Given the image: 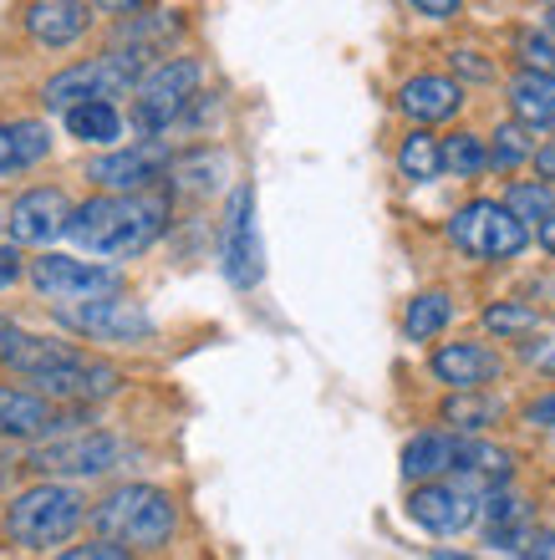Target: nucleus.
<instances>
[{
    "mask_svg": "<svg viewBox=\"0 0 555 560\" xmlns=\"http://www.w3.org/2000/svg\"><path fill=\"white\" fill-rule=\"evenodd\" d=\"M57 322L67 326V331H77V337H88V341H143L148 331H153V316H148L138 301H128L123 291L61 301Z\"/></svg>",
    "mask_w": 555,
    "mask_h": 560,
    "instance_id": "7",
    "label": "nucleus"
},
{
    "mask_svg": "<svg viewBox=\"0 0 555 560\" xmlns=\"http://www.w3.org/2000/svg\"><path fill=\"white\" fill-rule=\"evenodd\" d=\"M220 260H224L230 285H240V291L261 285V276H265V245H261V230H255V189H250V184H240V189L230 194Z\"/></svg>",
    "mask_w": 555,
    "mask_h": 560,
    "instance_id": "11",
    "label": "nucleus"
},
{
    "mask_svg": "<svg viewBox=\"0 0 555 560\" xmlns=\"http://www.w3.org/2000/svg\"><path fill=\"white\" fill-rule=\"evenodd\" d=\"M31 285L51 301H82V295H107L123 291V276L113 266H92V260H77V255H51L31 260Z\"/></svg>",
    "mask_w": 555,
    "mask_h": 560,
    "instance_id": "13",
    "label": "nucleus"
},
{
    "mask_svg": "<svg viewBox=\"0 0 555 560\" xmlns=\"http://www.w3.org/2000/svg\"><path fill=\"white\" fill-rule=\"evenodd\" d=\"M489 168V143L479 133H453L443 138V174L453 178H479Z\"/></svg>",
    "mask_w": 555,
    "mask_h": 560,
    "instance_id": "27",
    "label": "nucleus"
},
{
    "mask_svg": "<svg viewBox=\"0 0 555 560\" xmlns=\"http://www.w3.org/2000/svg\"><path fill=\"white\" fill-rule=\"evenodd\" d=\"M148 72V51H138V46H113V51H103V57H88L77 61V67H67V72L46 77V107L51 113H67V107L77 103H113V97H128L132 88H138V77Z\"/></svg>",
    "mask_w": 555,
    "mask_h": 560,
    "instance_id": "4",
    "label": "nucleus"
},
{
    "mask_svg": "<svg viewBox=\"0 0 555 560\" xmlns=\"http://www.w3.org/2000/svg\"><path fill=\"white\" fill-rule=\"evenodd\" d=\"M510 113L535 133H555V72L520 67L510 77Z\"/></svg>",
    "mask_w": 555,
    "mask_h": 560,
    "instance_id": "20",
    "label": "nucleus"
},
{
    "mask_svg": "<svg viewBox=\"0 0 555 560\" xmlns=\"http://www.w3.org/2000/svg\"><path fill=\"white\" fill-rule=\"evenodd\" d=\"M67 418L57 413V402L36 393V387H5L0 383V439H46L57 433Z\"/></svg>",
    "mask_w": 555,
    "mask_h": 560,
    "instance_id": "16",
    "label": "nucleus"
},
{
    "mask_svg": "<svg viewBox=\"0 0 555 560\" xmlns=\"http://www.w3.org/2000/svg\"><path fill=\"white\" fill-rule=\"evenodd\" d=\"M449 245L469 260H514L530 245V224L510 205L474 199L449 220Z\"/></svg>",
    "mask_w": 555,
    "mask_h": 560,
    "instance_id": "6",
    "label": "nucleus"
},
{
    "mask_svg": "<svg viewBox=\"0 0 555 560\" xmlns=\"http://www.w3.org/2000/svg\"><path fill=\"white\" fill-rule=\"evenodd\" d=\"M535 128H525V122L514 118V122H505L495 133V143H489V168H499V174H510V168H520V163H530L535 159Z\"/></svg>",
    "mask_w": 555,
    "mask_h": 560,
    "instance_id": "28",
    "label": "nucleus"
},
{
    "mask_svg": "<svg viewBox=\"0 0 555 560\" xmlns=\"http://www.w3.org/2000/svg\"><path fill=\"white\" fill-rule=\"evenodd\" d=\"M479 504H484V489H474L464 474L459 479H424L408 500V520L428 535H459L474 525Z\"/></svg>",
    "mask_w": 555,
    "mask_h": 560,
    "instance_id": "10",
    "label": "nucleus"
},
{
    "mask_svg": "<svg viewBox=\"0 0 555 560\" xmlns=\"http://www.w3.org/2000/svg\"><path fill=\"white\" fill-rule=\"evenodd\" d=\"M199 61L194 57H163L159 67H148L138 77V88H132V122L143 128V133H169L178 118H184V107L199 97Z\"/></svg>",
    "mask_w": 555,
    "mask_h": 560,
    "instance_id": "5",
    "label": "nucleus"
},
{
    "mask_svg": "<svg viewBox=\"0 0 555 560\" xmlns=\"http://www.w3.org/2000/svg\"><path fill=\"white\" fill-rule=\"evenodd\" d=\"M525 423H535V428H555V393H545V398H535L525 408Z\"/></svg>",
    "mask_w": 555,
    "mask_h": 560,
    "instance_id": "35",
    "label": "nucleus"
},
{
    "mask_svg": "<svg viewBox=\"0 0 555 560\" xmlns=\"http://www.w3.org/2000/svg\"><path fill=\"white\" fill-rule=\"evenodd\" d=\"M163 174H174V148L153 133H148L143 143L113 148V153L88 163V178L103 184V189H148V184H159Z\"/></svg>",
    "mask_w": 555,
    "mask_h": 560,
    "instance_id": "12",
    "label": "nucleus"
},
{
    "mask_svg": "<svg viewBox=\"0 0 555 560\" xmlns=\"http://www.w3.org/2000/svg\"><path fill=\"white\" fill-rule=\"evenodd\" d=\"M505 205H510L525 224H541L545 214L555 209V184H551V178H535V184H530V178H520V184H510V189H505Z\"/></svg>",
    "mask_w": 555,
    "mask_h": 560,
    "instance_id": "30",
    "label": "nucleus"
},
{
    "mask_svg": "<svg viewBox=\"0 0 555 560\" xmlns=\"http://www.w3.org/2000/svg\"><path fill=\"white\" fill-rule=\"evenodd\" d=\"M525 556H530V560H545V556L555 560V530H530Z\"/></svg>",
    "mask_w": 555,
    "mask_h": 560,
    "instance_id": "37",
    "label": "nucleus"
},
{
    "mask_svg": "<svg viewBox=\"0 0 555 560\" xmlns=\"http://www.w3.org/2000/svg\"><path fill=\"white\" fill-rule=\"evenodd\" d=\"M51 153V128L42 118H11L0 122V178H15L36 168Z\"/></svg>",
    "mask_w": 555,
    "mask_h": 560,
    "instance_id": "21",
    "label": "nucleus"
},
{
    "mask_svg": "<svg viewBox=\"0 0 555 560\" xmlns=\"http://www.w3.org/2000/svg\"><path fill=\"white\" fill-rule=\"evenodd\" d=\"M15 280H21V255H15V240H11V245H0V291L15 285Z\"/></svg>",
    "mask_w": 555,
    "mask_h": 560,
    "instance_id": "36",
    "label": "nucleus"
},
{
    "mask_svg": "<svg viewBox=\"0 0 555 560\" xmlns=\"http://www.w3.org/2000/svg\"><path fill=\"white\" fill-rule=\"evenodd\" d=\"M545 26H555V0H545Z\"/></svg>",
    "mask_w": 555,
    "mask_h": 560,
    "instance_id": "42",
    "label": "nucleus"
},
{
    "mask_svg": "<svg viewBox=\"0 0 555 560\" xmlns=\"http://www.w3.org/2000/svg\"><path fill=\"white\" fill-rule=\"evenodd\" d=\"M535 240H541V250H545V255H555V209L545 214L541 224H535Z\"/></svg>",
    "mask_w": 555,
    "mask_h": 560,
    "instance_id": "39",
    "label": "nucleus"
},
{
    "mask_svg": "<svg viewBox=\"0 0 555 560\" xmlns=\"http://www.w3.org/2000/svg\"><path fill=\"white\" fill-rule=\"evenodd\" d=\"M61 556L67 560H128L132 546H123V540H113V535H97V540H88V546H67Z\"/></svg>",
    "mask_w": 555,
    "mask_h": 560,
    "instance_id": "33",
    "label": "nucleus"
},
{
    "mask_svg": "<svg viewBox=\"0 0 555 560\" xmlns=\"http://www.w3.org/2000/svg\"><path fill=\"white\" fill-rule=\"evenodd\" d=\"M499 418V398H484V387H464L443 402V423H453L459 433H479Z\"/></svg>",
    "mask_w": 555,
    "mask_h": 560,
    "instance_id": "26",
    "label": "nucleus"
},
{
    "mask_svg": "<svg viewBox=\"0 0 555 560\" xmlns=\"http://www.w3.org/2000/svg\"><path fill=\"white\" fill-rule=\"evenodd\" d=\"M163 224H169V194L113 189L72 209L67 240H77L97 260H132L163 235Z\"/></svg>",
    "mask_w": 555,
    "mask_h": 560,
    "instance_id": "1",
    "label": "nucleus"
},
{
    "mask_svg": "<svg viewBox=\"0 0 555 560\" xmlns=\"http://www.w3.org/2000/svg\"><path fill=\"white\" fill-rule=\"evenodd\" d=\"M530 163H535V174L555 184V138H545V143L535 148V159H530Z\"/></svg>",
    "mask_w": 555,
    "mask_h": 560,
    "instance_id": "38",
    "label": "nucleus"
},
{
    "mask_svg": "<svg viewBox=\"0 0 555 560\" xmlns=\"http://www.w3.org/2000/svg\"><path fill=\"white\" fill-rule=\"evenodd\" d=\"M26 383L36 387V393H46L51 402H103L123 387V372H117L113 362H103V357H88L72 347L61 362L42 368L36 377H26Z\"/></svg>",
    "mask_w": 555,
    "mask_h": 560,
    "instance_id": "9",
    "label": "nucleus"
},
{
    "mask_svg": "<svg viewBox=\"0 0 555 560\" xmlns=\"http://www.w3.org/2000/svg\"><path fill=\"white\" fill-rule=\"evenodd\" d=\"M67 352H72L67 341H42V337H31V331H21L15 322L0 316V368L21 372V377H36V372L61 362Z\"/></svg>",
    "mask_w": 555,
    "mask_h": 560,
    "instance_id": "22",
    "label": "nucleus"
},
{
    "mask_svg": "<svg viewBox=\"0 0 555 560\" xmlns=\"http://www.w3.org/2000/svg\"><path fill=\"white\" fill-rule=\"evenodd\" d=\"M535 326H541V311L525 306V301H495V306H484V331H495L505 341L530 337Z\"/></svg>",
    "mask_w": 555,
    "mask_h": 560,
    "instance_id": "29",
    "label": "nucleus"
},
{
    "mask_svg": "<svg viewBox=\"0 0 555 560\" xmlns=\"http://www.w3.org/2000/svg\"><path fill=\"white\" fill-rule=\"evenodd\" d=\"M418 15H428V21H449V15H459V5L464 0H408Z\"/></svg>",
    "mask_w": 555,
    "mask_h": 560,
    "instance_id": "34",
    "label": "nucleus"
},
{
    "mask_svg": "<svg viewBox=\"0 0 555 560\" xmlns=\"http://www.w3.org/2000/svg\"><path fill=\"white\" fill-rule=\"evenodd\" d=\"M459 428L443 433V428H428V433H413L408 448H403V479L408 485H424V479H443V474L459 469Z\"/></svg>",
    "mask_w": 555,
    "mask_h": 560,
    "instance_id": "19",
    "label": "nucleus"
},
{
    "mask_svg": "<svg viewBox=\"0 0 555 560\" xmlns=\"http://www.w3.org/2000/svg\"><path fill=\"white\" fill-rule=\"evenodd\" d=\"M92 11L88 0H31L26 5V31L36 46H72L82 31H88Z\"/></svg>",
    "mask_w": 555,
    "mask_h": 560,
    "instance_id": "18",
    "label": "nucleus"
},
{
    "mask_svg": "<svg viewBox=\"0 0 555 560\" xmlns=\"http://www.w3.org/2000/svg\"><path fill=\"white\" fill-rule=\"evenodd\" d=\"M459 107H464V88H459L453 77H443V72H418V77H408V82L397 88V113L413 118V122H424V128L449 122Z\"/></svg>",
    "mask_w": 555,
    "mask_h": 560,
    "instance_id": "15",
    "label": "nucleus"
},
{
    "mask_svg": "<svg viewBox=\"0 0 555 560\" xmlns=\"http://www.w3.org/2000/svg\"><path fill=\"white\" fill-rule=\"evenodd\" d=\"M82 525V494L72 485H42L21 489L11 504H5V546L11 550H61Z\"/></svg>",
    "mask_w": 555,
    "mask_h": 560,
    "instance_id": "2",
    "label": "nucleus"
},
{
    "mask_svg": "<svg viewBox=\"0 0 555 560\" xmlns=\"http://www.w3.org/2000/svg\"><path fill=\"white\" fill-rule=\"evenodd\" d=\"M169 36H178V21L174 15H148V21H132V26H123L117 31V42H128V46H138V51H159V46H169Z\"/></svg>",
    "mask_w": 555,
    "mask_h": 560,
    "instance_id": "31",
    "label": "nucleus"
},
{
    "mask_svg": "<svg viewBox=\"0 0 555 560\" xmlns=\"http://www.w3.org/2000/svg\"><path fill=\"white\" fill-rule=\"evenodd\" d=\"M535 362H541V368L555 377V347H545V352H535Z\"/></svg>",
    "mask_w": 555,
    "mask_h": 560,
    "instance_id": "41",
    "label": "nucleus"
},
{
    "mask_svg": "<svg viewBox=\"0 0 555 560\" xmlns=\"http://www.w3.org/2000/svg\"><path fill=\"white\" fill-rule=\"evenodd\" d=\"M97 5H103V11H113V15H128V11H138L143 0H97Z\"/></svg>",
    "mask_w": 555,
    "mask_h": 560,
    "instance_id": "40",
    "label": "nucleus"
},
{
    "mask_svg": "<svg viewBox=\"0 0 555 560\" xmlns=\"http://www.w3.org/2000/svg\"><path fill=\"white\" fill-rule=\"evenodd\" d=\"M433 377L453 393H464V387H489L499 377V357L479 341H443L439 352H433Z\"/></svg>",
    "mask_w": 555,
    "mask_h": 560,
    "instance_id": "17",
    "label": "nucleus"
},
{
    "mask_svg": "<svg viewBox=\"0 0 555 560\" xmlns=\"http://www.w3.org/2000/svg\"><path fill=\"white\" fill-rule=\"evenodd\" d=\"M123 454H128V448H123V439H113V433H72V439L42 443L36 454H26L21 469L42 474V479H51V474H61V479H103L107 469H117Z\"/></svg>",
    "mask_w": 555,
    "mask_h": 560,
    "instance_id": "8",
    "label": "nucleus"
},
{
    "mask_svg": "<svg viewBox=\"0 0 555 560\" xmlns=\"http://www.w3.org/2000/svg\"><path fill=\"white\" fill-rule=\"evenodd\" d=\"M397 174L413 178V184H428V178L443 174V143L428 133L424 122H418V128L403 138V148H397Z\"/></svg>",
    "mask_w": 555,
    "mask_h": 560,
    "instance_id": "23",
    "label": "nucleus"
},
{
    "mask_svg": "<svg viewBox=\"0 0 555 560\" xmlns=\"http://www.w3.org/2000/svg\"><path fill=\"white\" fill-rule=\"evenodd\" d=\"M72 209L77 205L61 189H26L11 205V214H5V230H11L15 245H36V250H46L51 240H61L67 230H72Z\"/></svg>",
    "mask_w": 555,
    "mask_h": 560,
    "instance_id": "14",
    "label": "nucleus"
},
{
    "mask_svg": "<svg viewBox=\"0 0 555 560\" xmlns=\"http://www.w3.org/2000/svg\"><path fill=\"white\" fill-rule=\"evenodd\" d=\"M92 525H97V535H113V540H123V546H132V550H163L174 540L178 510L163 489L123 485L92 510Z\"/></svg>",
    "mask_w": 555,
    "mask_h": 560,
    "instance_id": "3",
    "label": "nucleus"
},
{
    "mask_svg": "<svg viewBox=\"0 0 555 560\" xmlns=\"http://www.w3.org/2000/svg\"><path fill=\"white\" fill-rule=\"evenodd\" d=\"M67 118V128H72V138H82V143H117L123 138V113H117L113 103H77L61 113Z\"/></svg>",
    "mask_w": 555,
    "mask_h": 560,
    "instance_id": "24",
    "label": "nucleus"
},
{
    "mask_svg": "<svg viewBox=\"0 0 555 560\" xmlns=\"http://www.w3.org/2000/svg\"><path fill=\"white\" fill-rule=\"evenodd\" d=\"M453 322V301L443 291H418L403 311V337L408 341H433L443 326Z\"/></svg>",
    "mask_w": 555,
    "mask_h": 560,
    "instance_id": "25",
    "label": "nucleus"
},
{
    "mask_svg": "<svg viewBox=\"0 0 555 560\" xmlns=\"http://www.w3.org/2000/svg\"><path fill=\"white\" fill-rule=\"evenodd\" d=\"M514 51H520V61H525V67L555 72V26H545V31H520Z\"/></svg>",
    "mask_w": 555,
    "mask_h": 560,
    "instance_id": "32",
    "label": "nucleus"
}]
</instances>
